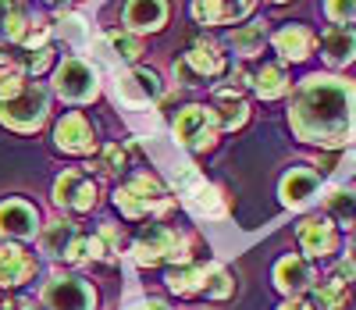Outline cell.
Returning a JSON list of instances; mask_svg holds the SVG:
<instances>
[{
  "mask_svg": "<svg viewBox=\"0 0 356 310\" xmlns=\"http://www.w3.org/2000/svg\"><path fill=\"white\" fill-rule=\"evenodd\" d=\"M296 139L321 150L356 143V82L342 75H307L289 104Z\"/></svg>",
  "mask_w": 356,
  "mask_h": 310,
  "instance_id": "1",
  "label": "cell"
},
{
  "mask_svg": "<svg viewBox=\"0 0 356 310\" xmlns=\"http://www.w3.org/2000/svg\"><path fill=\"white\" fill-rule=\"evenodd\" d=\"M114 207L125 214V218L139 222V218H150V214H164L171 210V196L164 189V182L150 171H139L132 175L125 185H118L114 193Z\"/></svg>",
  "mask_w": 356,
  "mask_h": 310,
  "instance_id": "2",
  "label": "cell"
},
{
  "mask_svg": "<svg viewBox=\"0 0 356 310\" xmlns=\"http://www.w3.org/2000/svg\"><path fill=\"white\" fill-rule=\"evenodd\" d=\"M132 261L139 268H157V264H182L189 261V239L168 225H150L132 246Z\"/></svg>",
  "mask_w": 356,
  "mask_h": 310,
  "instance_id": "3",
  "label": "cell"
},
{
  "mask_svg": "<svg viewBox=\"0 0 356 310\" xmlns=\"http://www.w3.org/2000/svg\"><path fill=\"white\" fill-rule=\"evenodd\" d=\"M50 114V89L40 82H25L18 97L0 104V125H8L15 132H36Z\"/></svg>",
  "mask_w": 356,
  "mask_h": 310,
  "instance_id": "4",
  "label": "cell"
},
{
  "mask_svg": "<svg viewBox=\"0 0 356 310\" xmlns=\"http://www.w3.org/2000/svg\"><path fill=\"white\" fill-rule=\"evenodd\" d=\"M175 185H178V193H182V203L196 214V218H207V222L225 218V196H221V189L207 182L193 164H178L175 168Z\"/></svg>",
  "mask_w": 356,
  "mask_h": 310,
  "instance_id": "5",
  "label": "cell"
},
{
  "mask_svg": "<svg viewBox=\"0 0 356 310\" xmlns=\"http://www.w3.org/2000/svg\"><path fill=\"white\" fill-rule=\"evenodd\" d=\"M54 93L65 104H89L100 97V75L86 57H65L54 72Z\"/></svg>",
  "mask_w": 356,
  "mask_h": 310,
  "instance_id": "6",
  "label": "cell"
},
{
  "mask_svg": "<svg viewBox=\"0 0 356 310\" xmlns=\"http://www.w3.org/2000/svg\"><path fill=\"white\" fill-rule=\"evenodd\" d=\"M171 132H175V143H178V146H186V150H193V153H203V150H214L221 129H218L211 107L189 104V107L178 111Z\"/></svg>",
  "mask_w": 356,
  "mask_h": 310,
  "instance_id": "7",
  "label": "cell"
},
{
  "mask_svg": "<svg viewBox=\"0 0 356 310\" xmlns=\"http://www.w3.org/2000/svg\"><path fill=\"white\" fill-rule=\"evenodd\" d=\"M114 97H118V104H125L132 111H143V107H150L164 97V82L150 68H125L114 79Z\"/></svg>",
  "mask_w": 356,
  "mask_h": 310,
  "instance_id": "8",
  "label": "cell"
},
{
  "mask_svg": "<svg viewBox=\"0 0 356 310\" xmlns=\"http://www.w3.org/2000/svg\"><path fill=\"white\" fill-rule=\"evenodd\" d=\"M47 310H97V289L79 274H54L43 286Z\"/></svg>",
  "mask_w": 356,
  "mask_h": 310,
  "instance_id": "9",
  "label": "cell"
},
{
  "mask_svg": "<svg viewBox=\"0 0 356 310\" xmlns=\"http://www.w3.org/2000/svg\"><path fill=\"white\" fill-rule=\"evenodd\" d=\"M225 68H228V61H225L221 43H214V40H196V43L186 50V57L175 65V75H178V79H193L189 86H196V79H200V82H203V79H218Z\"/></svg>",
  "mask_w": 356,
  "mask_h": 310,
  "instance_id": "10",
  "label": "cell"
},
{
  "mask_svg": "<svg viewBox=\"0 0 356 310\" xmlns=\"http://www.w3.org/2000/svg\"><path fill=\"white\" fill-rule=\"evenodd\" d=\"M40 246H43V254H50L54 261H65V264H82L86 261V235L79 232V225H72L65 218L43 225Z\"/></svg>",
  "mask_w": 356,
  "mask_h": 310,
  "instance_id": "11",
  "label": "cell"
},
{
  "mask_svg": "<svg viewBox=\"0 0 356 310\" xmlns=\"http://www.w3.org/2000/svg\"><path fill=\"white\" fill-rule=\"evenodd\" d=\"M54 203L72 210V214L93 210V203H97V182L89 178L86 171H75V168L65 171V175H57V182H54Z\"/></svg>",
  "mask_w": 356,
  "mask_h": 310,
  "instance_id": "12",
  "label": "cell"
},
{
  "mask_svg": "<svg viewBox=\"0 0 356 310\" xmlns=\"http://www.w3.org/2000/svg\"><path fill=\"white\" fill-rule=\"evenodd\" d=\"M278 193H282V203H285V207L303 210V207H310V203L321 196V175H317L310 164H296V168L285 171Z\"/></svg>",
  "mask_w": 356,
  "mask_h": 310,
  "instance_id": "13",
  "label": "cell"
},
{
  "mask_svg": "<svg viewBox=\"0 0 356 310\" xmlns=\"http://www.w3.org/2000/svg\"><path fill=\"white\" fill-rule=\"evenodd\" d=\"M40 232V210L29 200H4L0 203V235L4 239H36Z\"/></svg>",
  "mask_w": 356,
  "mask_h": 310,
  "instance_id": "14",
  "label": "cell"
},
{
  "mask_svg": "<svg viewBox=\"0 0 356 310\" xmlns=\"http://www.w3.org/2000/svg\"><path fill=\"white\" fill-rule=\"evenodd\" d=\"M275 289L282 296H289V300H300L303 293H310L314 289V268H310V261L300 257V254L282 257L275 264Z\"/></svg>",
  "mask_w": 356,
  "mask_h": 310,
  "instance_id": "15",
  "label": "cell"
},
{
  "mask_svg": "<svg viewBox=\"0 0 356 310\" xmlns=\"http://www.w3.org/2000/svg\"><path fill=\"white\" fill-rule=\"evenodd\" d=\"M54 143L57 150H65V153H93L97 150V136H93V125L79 114V111H68L61 121H57V129H54Z\"/></svg>",
  "mask_w": 356,
  "mask_h": 310,
  "instance_id": "16",
  "label": "cell"
},
{
  "mask_svg": "<svg viewBox=\"0 0 356 310\" xmlns=\"http://www.w3.org/2000/svg\"><path fill=\"white\" fill-rule=\"evenodd\" d=\"M296 239H300L307 261L310 257H332L339 250V232H335V225L324 218V214L321 218H303L300 228H296Z\"/></svg>",
  "mask_w": 356,
  "mask_h": 310,
  "instance_id": "17",
  "label": "cell"
},
{
  "mask_svg": "<svg viewBox=\"0 0 356 310\" xmlns=\"http://www.w3.org/2000/svg\"><path fill=\"white\" fill-rule=\"evenodd\" d=\"M257 0H193V18L200 25H235L250 18Z\"/></svg>",
  "mask_w": 356,
  "mask_h": 310,
  "instance_id": "18",
  "label": "cell"
},
{
  "mask_svg": "<svg viewBox=\"0 0 356 310\" xmlns=\"http://www.w3.org/2000/svg\"><path fill=\"white\" fill-rule=\"evenodd\" d=\"M97 50L107 65H136L143 57V40L136 33H129V29H111L107 36L97 40Z\"/></svg>",
  "mask_w": 356,
  "mask_h": 310,
  "instance_id": "19",
  "label": "cell"
},
{
  "mask_svg": "<svg viewBox=\"0 0 356 310\" xmlns=\"http://www.w3.org/2000/svg\"><path fill=\"white\" fill-rule=\"evenodd\" d=\"M33 274H36V257L33 254L22 250V246H15V242L0 246V289L25 286Z\"/></svg>",
  "mask_w": 356,
  "mask_h": 310,
  "instance_id": "20",
  "label": "cell"
},
{
  "mask_svg": "<svg viewBox=\"0 0 356 310\" xmlns=\"http://www.w3.org/2000/svg\"><path fill=\"white\" fill-rule=\"evenodd\" d=\"M122 18H125V29L136 36L139 33H157L168 22V0H129Z\"/></svg>",
  "mask_w": 356,
  "mask_h": 310,
  "instance_id": "21",
  "label": "cell"
},
{
  "mask_svg": "<svg viewBox=\"0 0 356 310\" xmlns=\"http://www.w3.org/2000/svg\"><path fill=\"white\" fill-rule=\"evenodd\" d=\"M314 43H317V36L310 33L307 25H296V22L282 25L278 33H275V50H278V57H282V61H292V65L307 61V57L314 54Z\"/></svg>",
  "mask_w": 356,
  "mask_h": 310,
  "instance_id": "22",
  "label": "cell"
},
{
  "mask_svg": "<svg viewBox=\"0 0 356 310\" xmlns=\"http://www.w3.org/2000/svg\"><path fill=\"white\" fill-rule=\"evenodd\" d=\"M321 57L328 61L332 68H346L356 61V33L349 25H332L328 33L321 36Z\"/></svg>",
  "mask_w": 356,
  "mask_h": 310,
  "instance_id": "23",
  "label": "cell"
},
{
  "mask_svg": "<svg viewBox=\"0 0 356 310\" xmlns=\"http://www.w3.org/2000/svg\"><path fill=\"white\" fill-rule=\"evenodd\" d=\"M324 218L332 225H342V228H356V189L332 185L324 193Z\"/></svg>",
  "mask_w": 356,
  "mask_h": 310,
  "instance_id": "24",
  "label": "cell"
},
{
  "mask_svg": "<svg viewBox=\"0 0 356 310\" xmlns=\"http://www.w3.org/2000/svg\"><path fill=\"white\" fill-rule=\"evenodd\" d=\"M250 89L257 93L260 100H278L289 93V75H285V65H278V61H267L264 68H257L250 75Z\"/></svg>",
  "mask_w": 356,
  "mask_h": 310,
  "instance_id": "25",
  "label": "cell"
},
{
  "mask_svg": "<svg viewBox=\"0 0 356 310\" xmlns=\"http://www.w3.org/2000/svg\"><path fill=\"white\" fill-rule=\"evenodd\" d=\"M218 129H243L250 118V104L239 97V93H221L214 89V107H211Z\"/></svg>",
  "mask_w": 356,
  "mask_h": 310,
  "instance_id": "26",
  "label": "cell"
},
{
  "mask_svg": "<svg viewBox=\"0 0 356 310\" xmlns=\"http://www.w3.org/2000/svg\"><path fill=\"white\" fill-rule=\"evenodd\" d=\"M203 274H207V264L203 261H182V264H171L168 268V289L178 293V296H193L203 289Z\"/></svg>",
  "mask_w": 356,
  "mask_h": 310,
  "instance_id": "27",
  "label": "cell"
},
{
  "mask_svg": "<svg viewBox=\"0 0 356 310\" xmlns=\"http://www.w3.org/2000/svg\"><path fill=\"white\" fill-rule=\"evenodd\" d=\"M114 254H122L118 225H100L93 235H86V261H114Z\"/></svg>",
  "mask_w": 356,
  "mask_h": 310,
  "instance_id": "28",
  "label": "cell"
},
{
  "mask_svg": "<svg viewBox=\"0 0 356 310\" xmlns=\"http://www.w3.org/2000/svg\"><path fill=\"white\" fill-rule=\"evenodd\" d=\"M29 25V15L22 8V0H0V47L18 43Z\"/></svg>",
  "mask_w": 356,
  "mask_h": 310,
  "instance_id": "29",
  "label": "cell"
},
{
  "mask_svg": "<svg viewBox=\"0 0 356 310\" xmlns=\"http://www.w3.org/2000/svg\"><path fill=\"white\" fill-rule=\"evenodd\" d=\"M346 307H349V286L332 278V274L324 278L310 296V310H346Z\"/></svg>",
  "mask_w": 356,
  "mask_h": 310,
  "instance_id": "30",
  "label": "cell"
},
{
  "mask_svg": "<svg viewBox=\"0 0 356 310\" xmlns=\"http://www.w3.org/2000/svg\"><path fill=\"white\" fill-rule=\"evenodd\" d=\"M264 40H267V29L264 22H253V25H235L232 33H228V47L235 54H243V57H253L264 50Z\"/></svg>",
  "mask_w": 356,
  "mask_h": 310,
  "instance_id": "31",
  "label": "cell"
},
{
  "mask_svg": "<svg viewBox=\"0 0 356 310\" xmlns=\"http://www.w3.org/2000/svg\"><path fill=\"white\" fill-rule=\"evenodd\" d=\"M22 89H25V68H22L18 54H4V50H0V104L18 97Z\"/></svg>",
  "mask_w": 356,
  "mask_h": 310,
  "instance_id": "32",
  "label": "cell"
},
{
  "mask_svg": "<svg viewBox=\"0 0 356 310\" xmlns=\"http://www.w3.org/2000/svg\"><path fill=\"white\" fill-rule=\"evenodd\" d=\"M207 300H228L235 293V278L225 264H207V274H203V289H200Z\"/></svg>",
  "mask_w": 356,
  "mask_h": 310,
  "instance_id": "33",
  "label": "cell"
},
{
  "mask_svg": "<svg viewBox=\"0 0 356 310\" xmlns=\"http://www.w3.org/2000/svg\"><path fill=\"white\" fill-rule=\"evenodd\" d=\"M93 168L104 171V175H122V171L129 168V153H125V146H122V143H107V146L97 153Z\"/></svg>",
  "mask_w": 356,
  "mask_h": 310,
  "instance_id": "34",
  "label": "cell"
},
{
  "mask_svg": "<svg viewBox=\"0 0 356 310\" xmlns=\"http://www.w3.org/2000/svg\"><path fill=\"white\" fill-rule=\"evenodd\" d=\"M57 36L68 40L72 47H86V43H89V25H86V18L65 11L61 18H57Z\"/></svg>",
  "mask_w": 356,
  "mask_h": 310,
  "instance_id": "35",
  "label": "cell"
},
{
  "mask_svg": "<svg viewBox=\"0 0 356 310\" xmlns=\"http://www.w3.org/2000/svg\"><path fill=\"white\" fill-rule=\"evenodd\" d=\"M18 61H22L25 75H43V72L54 65V50H50V43H47V47H40V50H22V54H18Z\"/></svg>",
  "mask_w": 356,
  "mask_h": 310,
  "instance_id": "36",
  "label": "cell"
},
{
  "mask_svg": "<svg viewBox=\"0 0 356 310\" xmlns=\"http://www.w3.org/2000/svg\"><path fill=\"white\" fill-rule=\"evenodd\" d=\"M47 40H50V25L40 22V18H29V25H25V33H22L18 43L25 50H40V47H47Z\"/></svg>",
  "mask_w": 356,
  "mask_h": 310,
  "instance_id": "37",
  "label": "cell"
},
{
  "mask_svg": "<svg viewBox=\"0 0 356 310\" xmlns=\"http://www.w3.org/2000/svg\"><path fill=\"white\" fill-rule=\"evenodd\" d=\"M324 15L335 25H349L356 18V0H324Z\"/></svg>",
  "mask_w": 356,
  "mask_h": 310,
  "instance_id": "38",
  "label": "cell"
},
{
  "mask_svg": "<svg viewBox=\"0 0 356 310\" xmlns=\"http://www.w3.org/2000/svg\"><path fill=\"white\" fill-rule=\"evenodd\" d=\"M328 274H332V278H339V282H346V286H349L353 278H356V261H353V257L346 254V257H342V261H339V264H335V268L328 271Z\"/></svg>",
  "mask_w": 356,
  "mask_h": 310,
  "instance_id": "39",
  "label": "cell"
},
{
  "mask_svg": "<svg viewBox=\"0 0 356 310\" xmlns=\"http://www.w3.org/2000/svg\"><path fill=\"white\" fill-rule=\"evenodd\" d=\"M129 310H168V303H164V300H139V303H132Z\"/></svg>",
  "mask_w": 356,
  "mask_h": 310,
  "instance_id": "40",
  "label": "cell"
},
{
  "mask_svg": "<svg viewBox=\"0 0 356 310\" xmlns=\"http://www.w3.org/2000/svg\"><path fill=\"white\" fill-rule=\"evenodd\" d=\"M278 310H310V303H303V300H285Z\"/></svg>",
  "mask_w": 356,
  "mask_h": 310,
  "instance_id": "41",
  "label": "cell"
},
{
  "mask_svg": "<svg viewBox=\"0 0 356 310\" xmlns=\"http://www.w3.org/2000/svg\"><path fill=\"white\" fill-rule=\"evenodd\" d=\"M0 310H18V300H11L4 289H0Z\"/></svg>",
  "mask_w": 356,
  "mask_h": 310,
  "instance_id": "42",
  "label": "cell"
},
{
  "mask_svg": "<svg viewBox=\"0 0 356 310\" xmlns=\"http://www.w3.org/2000/svg\"><path fill=\"white\" fill-rule=\"evenodd\" d=\"M47 4H54V8H57V11H61V15L68 11V0H47Z\"/></svg>",
  "mask_w": 356,
  "mask_h": 310,
  "instance_id": "43",
  "label": "cell"
},
{
  "mask_svg": "<svg viewBox=\"0 0 356 310\" xmlns=\"http://www.w3.org/2000/svg\"><path fill=\"white\" fill-rule=\"evenodd\" d=\"M349 257L356 261V239H353V246H349Z\"/></svg>",
  "mask_w": 356,
  "mask_h": 310,
  "instance_id": "44",
  "label": "cell"
},
{
  "mask_svg": "<svg viewBox=\"0 0 356 310\" xmlns=\"http://www.w3.org/2000/svg\"><path fill=\"white\" fill-rule=\"evenodd\" d=\"M18 310H33V307H29V303H22V300H18Z\"/></svg>",
  "mask_w": 356,
  "mask_h": 310,
  "instance_id": "45",
  "label": "cell"
},
{
  "mask_svg": "<svg viewBox=\"0 0 356 310\" xmlns=\"http://www.w3.org/2000/svg\"><path fill=\"white\" fill-rule=\"evenodd\" d=\"M271 4H285V0H271Z\"/></svg>",
  "mask_w": 356,
  "mask_h": 310,
  "instance_id": "46",
  "label": "cell"
},
{
  "mask_svg": "<svg viewBox=\"0 0 356 310\" xmlns=\"http://www.w3.org/2000/svg\"><path fill=\"white\" fill-rule=\"evenodd\" d=\"M353 182H356V178H353Z\"/></svg>",
  "mask_w": 356,
  "mask_h": 310,
  "instance_id": "47",
  "label": "cell"
}]
</instances>
